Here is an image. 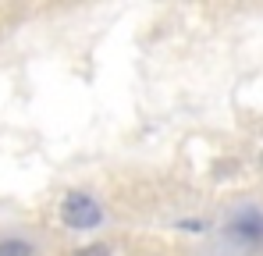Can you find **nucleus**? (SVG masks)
<instances>
[{
	"label": "nucleus",
	"instance_id": "nucleus-4",
	"mask_svg": "<svg viewBox=\"0 0 263 256\" xmlns=\"http://www.w3.org/2000/svg\"><path fill=\"white\" fill-rule=\"evenodd\" d=\"M71 256H114V246L110 242H86V246H79Z\"/></svg>",
	"mask_w": 263,
	"mask_h": 256
},
{
	"label": "nucleus",
	"instance_id": "nucleus-5",
	"mask_svg": "<svg viewBox=\"0 0 263 256\" xmlns=\"http://www.w3.org/2000/svg\"><path fill=\"white\" fill-rule=\"evenodd\" d=\"M178 228H181V231H206L210 224H206V221H178Z\"/></svg>",
	"mask_w": 263,
	"mask_h": 256
},
{
	"label": "nucleus",
	"instance_id": "nucleus-6",
	"mask_svg": "<svg viewBox=\"0 0 263 256\" xmlns=\"http://www.w3.org/2000/svg\"><path fill=\"white\" fill-rule=\"evenodd\" d=\"M260 171H263V150H260Z\"/></svg>",
	"mask_w": 263,
	"mask_h": 256
},
{
	"label": "nucleus",
	"instance_id": "nucleus-1",
	"mask_svg": "<svg viewBox=\"0 0 263 256\" xmlns=\"http://www.w3.org/2000/svg\"><path fill=\"white\" fill-rule=\"evenodd\" d=\"M57 217H61V224L68 228V231H75V235H89V231H96L100 224H103V203L89 192V189H68L64 196H61V203H57Z\"/></svg>",
	"mask_w": 263,
	"mask_h": 256
},
{
	"label": "nucleus",
	"instance_id": "nucleus-2",
	"mask_svg": "<svg viewBox=\"0 0 263 256\" xmlns=\"http://www.w3.org/2000/svg\"><path fill=\"white\" fill-rule=\"evenodd\" d=\"M220 235H224L228 246H235V249H242V253L260 249L263 246V207H256V203L235 207V210L224 217Z\"/></svg>",
	"mask_w": 263,
	"mask_h": 256
},
{
	"label": "nucleus",
	"instance_id": "nucleus-3",
	"mask_svg": "<svg viewBox=\"0 0 263 256\" xmlns=\"http://www.w3.org/2000/svg\"><path fill=\"white\" fill-rule=\"evenodd\" d=\"M0 256H40V246L25 235H4L0 239Z\"/></svg>",
	"mask_w": 263,
	"mask_h": 256
}]
</instances>
